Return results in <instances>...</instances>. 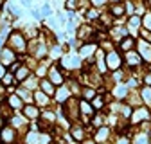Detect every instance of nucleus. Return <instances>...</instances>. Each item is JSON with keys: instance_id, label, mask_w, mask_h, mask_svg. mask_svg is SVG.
Here are the masks:
<instances>
[{"instance_id": "nucleus-1", "label": "nucleus", "mask_w": 151, "mask_h": 144, "mask_svg": "<svg viewBox=\"0 0 151 144\" xmlns=\"http://www.w3.org/2000/svg\"><path fill=\"white\" fill-rule=\"evenodd\" d=\"M7 43H9V49H13L14 52H16V50H24V49L27 47L24 32H18V31H13V32L9 34Z\"/></svg>"}, {"instance_id": "nucleus-2", "label": "nucleus", "mask_w": 151, "mask_h": 144, "mask_svg": "<svg viewBox=\"0 0 151 144\" xmlns=\"http://www.w3.org/2000/svg\"><path fill=\"white\" fill-rule=\"evenodd\" d=\"M16 140V130L9 128V126H2L0 128V142L2 144H14Z\"/></svg>"}, {"instance_id": "nucleus-3", "label": "nucleus", "mask_w": 151, "mask_h": 144, "mask_svg": "<svg viewBox=\"0 0 151 144\" xmlns=\"http://www.w3.org/2000/svg\"><path fill=\"white\" fill-rule=\"evenodd\" d=\"M14 60H16L14 50L9 49V47H2V52H0V65H2V67H9V65L14 63Z\"/></svg>"}, {"instance_id": "nucleus-4", "label": "nucleus", "mask_w": 151, "mask_h": 144, "mask_svg": "<svg viewBox=\"0 0 151 144\" xmlns=\"http://www.w3.org/2000/svg\"><path fill=\"white\" fill-rule=\"evenodd\" d=\"M22 108H24L25 119H38V117H40V110H38L34 104H25V106H22Z\"/></svg>"}, {"instance_id": "nucleus-5", "label": "nucleus", "mask_w": 151, "mask_h": 144, "mask_svg": "<svg viewBox=\"0 0 151 144\" xmlns=\"http://www.w3.org/2000/svg\"><path fill=\"white\" fill-rule=\"evenodd\" d=\"M32 101H36L38 106H47L49 104V96L43 94L42 90H38V92H34V96H32Z\"/></svg>"}, {"instance_id": "nucleus-6", "label": "nucleus", "mask_w": 151, "mask_h": 144, "mask_svg": "<svg viewBox=\"0 0 151 144\" xmlns=\"http://www.w3.org/2000/svg\"><path fill=\"white\" fill-rule=\"evenodd\" d=\"M29 76H31V70H29L27 65H24V67H18V68H16L14 79H16V81H24V79H27Z\"/></svg>"}, {"instance_id": "nucleus-7", "label": "nucleus", "mask_w": 151, "mask_h": 144, "mask_svg": "<svg viewBox=\"0 0 151 144\" xmlns=\"http://www.w3.org/2000/svg\"><path fill=\"white\" fill-rule=\"evenodd\" d=\"M106 63L110 68H117L121 65V58H119V54L117 52H110L108 56H106Z\"/></svg>"}, {"instance_id": "nucleus-8", "label": "nucleus", "mask_w": 151, "mask_h": 144, "mask_svg": "<svg viewBox=\"0 0 151 144\" xmlns=\"http://www.w3.org/2000/svg\"><path fill=\"white\" fill-rule=\"evenodd\" d=\"M49 81L52 85H60L63 81V78H61V74H60L58 68H49Z\"/></svg>"}, {"instance_id": "nucleus-9", "label": "nucleus", "mask_w": 151, "mask_h": 144, "mask_svg": "<svg viewBox=\"0 0 151 144\" xmlns=\"http://www.w3.org/2000/svg\"><path fill=\"white\" fill-rule=\"evenodd\" d=\"M144 119H149V112L146 110V108L137 110V112L133 114V117H131V121H133V122H140V121H144Z\"/></svg>"}, {"instance_id": "nucleus-10", "label": "nucleus", "mask_w": 151, "mask_h": 144, "mask_svg": "<svg viewBox=\"0 0 151 144\" xmlns=\"http://www.w3.org/2000/svg\"><path fill=\"white\" fill-rule=\"evenodd\" d=\"M40 90L43 94H47V96H50V94H54V86H52V83L49 81V79H42V83H40Z\"/></svg>"}, {"instance_id": "nucleus-11", "label": "nucleus", "mask_w": 151, "mask_h": 144, "mask_svg": "<svg viewBox=\"0 0 151 144\" xmlns=\"http://www.w3.org/2000/svg\"><path fill=\"white\" fill-rule=\"evenodd\" d=\"M7 104H9L11 108H22V106H24V104H22V99L18 97L16 94L9 96V99H7Z\"/></svg>"}, {"instance_id": "nucleus-12", "label": "nucleus", "mask_w": 151, "mask_h": 144, "mask_svg": "<svg viewBox=\"0 0 151 144\" xmlns=\"http://www.w3.org/2000/svg\"><path fill=\"white\" fill-rule=\"evenodd\" d=\"M24 86L27 90H34L38 86V76H31L29 79H24Z\"/></svg>"}, {"instance_id": "nucleus-13", "label": "nucleus", "mask_w": 151, "mask_h": 144, "mask_svg": "<svg viewBox=\"0 0 151 144\" xmlns=\"http://www.w3.org/2000/svg\"><path fill=\"white\" fill-rule=\"evenodd\" d=\"M16 96L20 97V99H25V103L27 104H31L32 103V96H31V92L25 88V90H16Z\"/></svg>"}, {"instance_id": "nucleus-14", "label": "nucleus", "mask_w": 151, "mask_h": 144, "mask_svg": "<svg viewBox=\"0 0 151 144\" xmlns=\"http://www.w3.org/2000/svg\"><path fill=\"white\" fill-rule=\"evenodd\" d=\"M9 122H11L13 126H25L27 119H25L24 115H14V117H11V119H9Z\"/></svg>"}, {"instance_id": "nucleus-15", "label": "nucleus", "mask_w": 151, "mask_h": 144, "mask_svg": "<svg viewBox=\"0 0 151 144\" xmlns=\"http://www.w3.org/2000/svg\"><path fill=\"white\" fill-rule=\"evenodd\" d=\"M139 50H140V54H142V56H144V60H151V49L142 42L140 45H139Z\"/></svg>"}, {"instance_id": "nucleus-16", "label": "nucleus", "mask_w": 151, "mask_h": 144, "mask_svg": "<svg viewBox=\"0 0 151 144\" xmlns=\"http://www.w3.org/2000/svg\"><path fill=\"white\" fill-rule=\"evenodd\" d=\"M126 61H128L129 65H137V63H140V56H139L137 52H128Z\"/></svg>"}, {"instance_id": "nucleus-17", "label": "nucleus", "mask_w": 151, "mask_h": 144, "mask_svg": "<svg viewBox=\"0 0 151 144\" xmlns=\"http://www.w3.org/2000/svg\"><path fill=\"white\" fill-rule=\"evenodd\" d=\"M11 83H16L14 76L9 74V72H4V76H2V85H4V86H9Z\"/></svg>"}, {"instance_id": "nucleus-18", "label": "nucleus", "mask_w": 151, "mask_h": 144, "mask_svg": "<svg viewBox=\"0 0 151 144\" xmlns=\"http://www.w3.org/2000/svg\"><path fill=\"white\" fill-rule=\"evenodd\" d=\"M70 133H72L74 140H81V139H83V130L79 128V126H72V130H70Z\"/></svg>"}, {"instance_id": "nucleus-19", "label": "nucleus", "mask_w": 151, "mask_h": 144, "mask_svg": "<svg viewBox=\"0 0 151 144\" xmlns=\"http://www.w3.org/2000/svg\"><path fill=\"white\" fill-rule=\"evenodd\" d=\"M56 97H58L60 103H65V99L68 97V90H67V86H61V88L58 90V96H56Z\"/></svg>"}, {"instance_id": "nucleus-20", "label": "nucleus", "mask_w": 151, "mask_h": 144, "mask_svg": "<svg viewBox=\"0 0 151 144\" xmlns=\"http://www.w3.org/2000/svg\"><path fill=\"white\" fill-rule=\"evenodd\" d=\"M108 133H110L108 128H101V130L97 132V135H96V140H97V142H103V140L108 137Z\"/></svg>"}, {"instance_id": "nucleus-21", "label": "nucleus", "mask_w": 151, "mask_h": 144, "mask_svg": "<svg viewBox=\"0 0 151 144\" xmlns=\"http://www.w3.org/2000/svg\"><path fill=\"white\" fill-rule=\"evenodd\" d=\"M110 11L115 14V16H122V14H124V7H122V6H119V4L111 6V7H110Z\"/></svg>"}, {"instance_id": "nucleus-22", "label": "nucleus", "mask_w": 151, "mask_h": 144, "mask_svg": "<svg viewBox=\"0 0 151 144\" xmlns=\"http://www.w3.org/2000/svg\"><path fill=\"white\" fill-rule=\"evenodd\" d=\"M131 47H133V40H131V38H126V40H122V42H121V49L129 50Z\"/></svg>"}, {"instance_id": "nucleus-23", "label": "nucleus", "mask_w": 151, "mask_h": 144, "mask_svg": "<svg viewBox=\"0 0 151 144\" xmlns=\"http://www.w3.org/2000/svg\"><path fill=\"white\" fill-rule=\"evenodd\" d=\"M90 34H92V29H90V27H81V31H79V38L86 40Z\"/></svg>"}, {"instance_id": "nucleus-24", "label": "nucleus", "mask_w": 151, "mask_h": 144, "mask_svg": "<svg viewBox=\"0 0 151 144\" xmlns=\"http://www.w3.org/2000/svg\"><path fill=\"white\" fill-rule=\"evenodd\" d=\"M142 97H144V101H146V103H149V104H151V88H149V86H146V88L142 90Z\"/></svg>"}, {"instance_id": "nucleus-25", "label": "nucleus", "mask_w": 151, "mask_h": 144, "mask_svg": "<svg viewBox=\"0 0 151 144\" xmlns=\"http://www.w3.org/2000/svg\"><path fill=\"white\" fill-rule=\"evenodd\" d=\"M93 49H96V45H85L83 49H79V54H83V56H85V54H90Z\"/></svg>"}, {"instance_id": "nucleus-26", "label": "nucleus", "mask_w": 151, "mask_h": 144, "mask_svg": "<svg viewBox=\"0 0 151 144\" xmlns=\"http://www.w3.org/2000/svg\"><path fill=\"white\" fill-rule=\"evenodd\" d=\"M135 144H147V137H146L144 133L137 135V137H135Z\"/></svg>"}, {"instance_id": "nucleus-27", "label": "nucleus", "mask_w": 151, "mask_h": 144, "mask_svg": "<svg viewBox=\"0 0 151 144\" xmlns=\"http://www.w3.org/2000/svg\"><path fill=\"white\" fill-rule=\"evenodd\" d=\"M79 106H81V110H83L86 115H90V114H92V108H90V106H88L85 101H81V104H79Z\"/></svg>"}, {"instance_id": "nucleus-28", "label": "nucleus", "mask_w": 151, "mask_h": 144, "mask_svg": "<svg viewBox=\"0 0 151 144\" xmlns=\"http://www.w3.org/2000/svg\"><path fill=\"white\" fill-rule=\"evenodd\" d=\"M124 94H126V88L124 86H117L115 88V96L117 97H124Z\"/></svg>"}, {"instance_id": "nucleus-29", "label": "nucleus", "mask_w": 151, "mask_h": 144, "mask_svg": "<svg viewBox=\"0 0 151 144\" xmlns=\"http://www.w3.org/2000/svg\"><path fill=\"white\" fill-rule=\"evenodd\" d=\"M92 106L93 108H101L103 106V97H96V99L92 101Z\"/></svg>"}, {"instance_id": "nucleus-30", "label": "nucleus", "mask_w": 151, "mask_h": 144, "mask_svg": "<svg viewBox=\"0 0 151 144\" xmlns=\"http://www.w3.org/2000/svg\"><path fill=\"white\" fill-rule=\"evenodd\" d=\"M131 25H140V18L133 16V18H131Z\"/></svg>"}, {"instance_id": "nucleus-31", "label": "nucleus", "mask_w": 151, "mask_h": 144, "mask_svg": "<svg viewBox=\"0 0 151 144\" xmlns=\"http://www.w3.org/2000/svg\"><path fill=\"white\" fill-rule=\"evenodd\" d=\"M97 16H99V14L93 11V9H90V11H88V18H97Z\"/></svg>"}, {"instance_id": "nucleus-32", "label": "nucleus", "mask_w": 151, "mask_h": 144, "mask_svg": "<svg viewBox=\"0 0 151 144\" xmlns=\"http://www.w3.org/2000/svg\"><path fill=\"white\" fill-rule=\"evenodd\" d=\"M142 34H144V36H146V38H147V40H149V42H151V32H147V31H146V29H142Z\"/></svg>"}, {"instance_id": "nucleus-33", "label": "nucleus", "mask_w": 151, "mask_h": 144, "mask_svg": "<svg viewBox=\"0 0 151 144\" xmlns=\"http://www.w3.org/2000/svg\"><path fill=\"white\" fill-rule=\"evenodd\" d=\"M146 25L151 29V14H147V16H146Z\"/></svg>"}, {"instance_id": "nucleus-34", "label": "nucleus", "mask_w": 151, "mask_h": 144, "mask_svg": "<svg viewBox=\"0 0 151 144\" xmlns=\"http://www.w3.org/2000/svg\"><path fill=\"white\" fill-rule=\"evenodd\" d=\"M92 2H93V4H96V6H101V4L104 2V0H92Z\"/></svg>"}, {"instance_id": "nucleus-35", "label": "nucleus", "mask_w": 151, "mask_h": 144, "mask_svg": "<svg viewBox=\"0 0 151 144\" xmlns=\"http://www.w3.org/2000/svg\"><path fill=\"white\" fill-rule=\"evenodd\" d=\"M4 76V68H2V65H0V78Z\"/></svg>"}, {"instance_id": "nucleus-36", "label": "nucleus", "mask_w": 151, "mask_h": 144, "mask_svg": "<svg viewBox=\"0 0 151 144\" xmlns=\"http://www.w3.org/2000/svg\"><path fill=\"white\" fill-rule=\"evenodd\" d=\"M83 144H96V142H93V140H85Z\"/></svg>"}, {"instance_id": "nucleus-37", "label": "nucleus", "mask_w": 151, "mask_h": 144, "mask_svg": "<svg viewBox=\"0 0 151 144\" xmlns=\"http://www.w3.org/2000/svg\"><path fill=\"white\" fill-rule=\"evenodd\" d=\"M119 144H128V139H124V140H121Z\"/></svg>"}, {"instance_id": "nucleus-38", "label": "nucleus", "mask_w": 151, "mask_h": 144, "mask_svg": "<svg viewBox=\"0 0 151 144\" xmlns=\"http://www.w3.org/2000/svg\"><path fill=\"white\" fill-rule=\"evenodd\" d=\"M2 124H4V121H2V117H0V128H2Z\"/></svg>"}, {"instance_id": "nucleus-39", "label": "nucleus", "mask_w": 151, "mask_h": 144, "mask_svg": "<svg viewBox=\"0 0 151 144\" xmlns=\"http://www.w3.org/2000/svg\"><path fill=\"white\" fill-rule=\"evenodd\" d=\"M6 4V0H0V6H4Z\"/></svg>"}]
</instances>
